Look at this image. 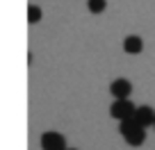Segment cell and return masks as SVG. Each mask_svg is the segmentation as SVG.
Here are the masks:
<instances>
[{
  "label": "cell",
  "instance_id": "cell-1",
  "mask_svg": "<svg viewBox=\"0 0 155 150\" xmlns=\"http://www.w3.org/2000/svg\"><path fill=\"white\" fill-rule=\"evenodd\" d=\"M41 148L44 150H64L66 148V136L62 132H44L41 134Z\"/></svg>",
  "mask_w": 155,
  "mask_h": 150
},
{
  "label": "cell",
  "instance_id": "cell-2",
  "mask_svg": "<svg viewBox=\"0 0 155 150\" xmlns=\"http://www.w3.org/2000/svg\"><path fill=\"white\" fill-rule=\"evenodd\" d=\"M132 114H135V105H132L128 98H116L114 105L110 107V116L116 118V121H121V118H126V116H132Z\"/></svg>",
  "mask_w": 155,
  "mask_h": 150
},
{
  "label": "cell",
  "instance_id": "cell-3",
  "mask_svg": "<svg viewBox=\"0 0 155 150\" xmlns=\"http://www.w3.org/2000/svg\"><path fill=\"white\" fill-rule=\"evenodd\" d=\"M110 93L114 98H128L132 93V84L128 82L126 78H119V80H114V82L110 84Z\"/></svg>",
  "mask_w": 155,
  "mask_h": 150
},
{
  "label": "cell",
  "instance_id": "cell-4",
  "mask_svg": "<svg viewBox=\"0 0 155 150\" xmlns=\"http://www.w3.org/2000/svg\"><path fill=\"white\" fill-rule=\"evenodd\" d=\"M135 118H137V123H139L141 127H148V125H153L155 123V111L150 109V107H135Z\"/></svg>",
  "mask_w": 155,
  "mask_h": 150
},
{
  "label": "cell",
  "instance_id": "cell-5",
  "mask_svg": "<svg viewBox=\"0 0 155 150\" xmlns=\"http://www.w3.org/2000/svg\"><path fill=\"white\" fill-rule=\"evenodd\" d=\"M123 139L128 141V145H132V148H139L141 143L146 141V127H135L132 132H128V134H123Z\"/></svg>",
  "mask_w": 155,
  "mask_h": 150
},
{
  "label": "cell",
  "instance_id": "cell-6",
  "mask_svg": "<svg viewBox=\"0 0 155 150\" xmlns=\"http://www.w3.org/2000/svg\"><path fill=\"white\" fill-rule=\"evenodd\" d=\"M123 50H126L128 55H139L141 50H144V41H141L139 37H135V34H130V37L123 39Z\"/></svg>",
  "mask_w": 155,
  "mask_h": 150
},
{
  "label": "cell",
  "instance_id": "cell-7",
  "mask_svg": "<svg viewBox=\"0 0 155 150\" xmlns=\"http://www.w3.org/2000/svg\"><path fill=\"white\" fill-rule=\"evenodd\" d=\"M135 127H139V123H137L135 114H132V116H126V118H121V125H119V132H121V134H128V132H132Z\"/></svg>",
  "mask_w": 155,
  "mask_h": 150
},
{
  "label": "cell",
  "instance_id": "cell-8",
  "mask_svg": "<svg viewBox=\"0 0 155 150\" xmlns=\"http://www.w3.org/2000/svg\"><path fill=\"white\" fill-rule=\"evenodd\" d=\"M87 9L91 14H103L107 9V0H87Z\"/></svg>",
  "mask_w": 155,
  "mask_h": 150
},
{
  "label": "cell",
  "instance_id": "cell-9",
  "mask_svg": "<svg viewBox=\"0 0 155 150\" xmlns=\"http://www.w3.org/2000/svg\"><path fill=\"white\" fill-rule=\"evenodd\" d=\"M28 21L30 23H39V21H41V7L30 5L28 7Z\"/></svg>",
  "mask_w": 155,
  "mask_h": 150
},
{
  "label": "cell",
  "instance_id": "cell-10",
  "mask_svg": "<svg viewBox=\"0 0 155 150\" xmlns=\"http://www.w3.org/2000/svg\"><path fill=\"white\" fill-rule=\"evenodd\" d=\"M64 150H78V148H64Z\"/></svg>",
  "mask_w": 155,
  "mask_h": 150
},
{
  "label": "cell",
  "instance_id": "cell-11",
  "mask_svg": "<svg viewBox=\"0 0 155 150\" xmlns=\"http://www.w3.org/2000/svg\"><path fill=\"white\" fill-rule=\"evenodd\" d=\"M153 127H155V123H153Z\"/></svg>",
  "mask_w": 155,
  "mask_h": 150
}]
</instances>
